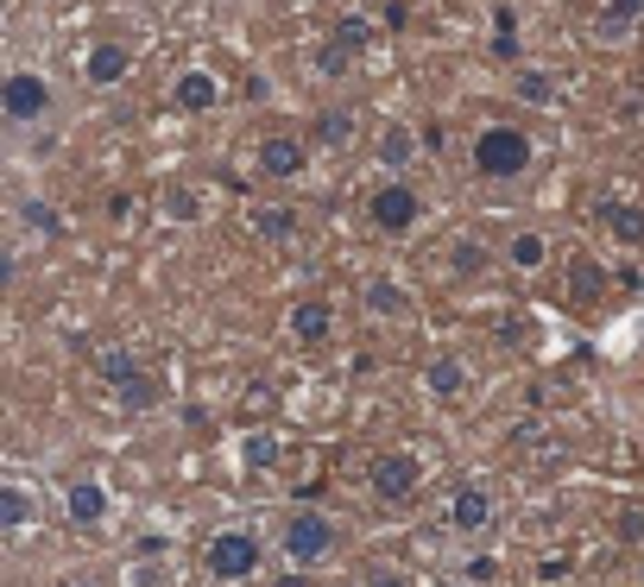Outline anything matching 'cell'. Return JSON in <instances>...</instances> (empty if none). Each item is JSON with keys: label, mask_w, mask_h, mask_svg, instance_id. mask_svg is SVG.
Masks as SVG:
<instances>
[{"label": "cell", "mask_w": 644, "mask_h": 587, "mask_svg": "<svg viewBox=\"0 0 644 587\" xmlns=\"http://www.w3.org/2000/svg\"><path fill=\"white\" fill-rule=\"evenodd\" d=\"M531 133L525 127H487V133L474 139V171L493 177V183H512V177L531 171Z\"/></svg>", "instance_id": "obj_1"}, {"label": "cell", "mask_w": 644, "mask_h": 587, "mask_svg": "<svg viewBox=\"0 0 644 587\" xmlns=\"http://www.w3.org/2000/svg\"><path fill=\"white\" fill-rule=\"evenodd\" d=\"M259 563H266V549H259L254 530H215L209 549H202V568L215 581H254Z\"/></svg>", "instance_id": "obj_2"}, {"label": "cell", "mask_w": 644, "mask_h": 587, "mask_svg": "<svg viewBox=\"0 0 644 587\" xmlns=\"http://www.w3.org/2000/svg\"><path fill=\"white\" fill-rule=\"evenodd\" d=\"M278 549H285V563H297V568L329 563V549H335V525L323 518V511H297L291 525H285V537H278Z\"/></svg>", "instance_id": "obj_3"}, {"label": "cell", "mask_w": 644, "mask_h": 587, "mask_svg": "<svg viewBox=\"0 0 644 587\" xmlns=\"http://www.w3.org/2000/svg\"><path fill=\"white\" fill-rule=\"evenodd\" d=\"M101 386L120 391V405H127V411H152V398H158V386L139 372V360H133L127 348H108V354H101Z\"/></svg>", "instance_id": "obj_4"}, {"label": "cell", "mask_w": 644, "mask_h": 587, "mask_svg": "<svg viewBox=\"0 0 644 587\" xmlns=\"http://www.w3.org/2000/svg\"><path fill=\"white\" fill-rule=\"evenodd\" d=\"M373 493L386 499V506H398V499H410L417 493V480H424V461L410 449H386V455H373V468H367Z\"/></svg>", "instance_id": "obj_5"}, {"label": "cell", "mask_w": 644, "mask_h": 587, "mask_svg": "<svg viewBox=\"0 0 644 587\" xmlns=\"http://www.w3.org/2000/svg\"><path fill=\"white\" fill-rule=\"evenodd\" d=\"M0 108H7V120H13V127H32V120L51 115V82L32 77V70H13V77H7V89H0Z\"/></svg>", "instance_id": "obj_6"}, {"label": "cell", "mask_w": 644, "mask_h": 587, "mask_svg": "<svg viewBox=\"0 0 644 587\" xmlns=\"http://www.w3.org/2000/svg\"><path fill=\"white\" fill-rule=\"evenodd\" d=\"M373 228L379 235H410L417 228V216H424V196L410 190V183H386V190H373Z\"/></svg>", "instance_id": "obj_7"}, {"label": "cell", "mask_w": 644, "mask_h": 587, "mask_svg": "<svg viewBox=\"0 0 644 587\" xmlns=\"http://www.w3.org/2000/svg\"><path fill=\"white\" fill-rule=\"evenodd\" d=\"M443 518H449V530H462V537H480V530H493V518H499V499L474 480V487H455Z\"/></svg>", "instance_id": "obj_8"}, {"label": "cell", "mask_w": 644, "mask_h": 587, "mask_svg": "<svg viewBox=\"0 0 644 587\" xmlns=\"http://www.w3.org/2000/svg\"><path fill=\"white\" fill-rule=\"evenodd\" d=\"M127 70H133V51L115 39L89 44V58H82V77L96 82V89H115V82H127Z\"/></svg>", "instance_id": "obj_9"}, {"label": "cell", "mask_w": 644, "mask_h": 587, "mask_svg": "<svg viewBox=\"0 0 644 587\" xmlns=\"http://www.w3.org/2000/svg\"><path fill=\"white\" fill-rule=\"evenodd\" d=\"M108 511H115V499H108V487H101V480H77V487L63 493V518H70V525H82V530H96Z\"/></svg>", "instance_id": "obj_10"}, {"label": "cell", "mask_w": 644, "mask_h": 587, "mask_svg": "<svg viewBox=\"0 0 644 587\" xmlns=\"http://www.w3.org/2000/svg\"><path fill=\"white\" fill-rule=\"evenodd\" d=\"M259 171L266 177H304V165H310V152H304V139L291 133H273V139H259Z\"/></svg>", "instance_id": "obj_11"}, {"label": "cell", "mask_w": 644, "mask_h": 587, "mask_svg": "<svg viewBox=\"0 0 644 587\" xmlns=\"http://www.w3.org/2000/svg\"><path fill=\"white\" fill-rule=\"evenodd\" d=\"M171 101L184 115H209L215 101H221V82H215L209 70H184V77L171 82Z\"/></svg>", "instance_id": "obj_12"}, {"label": "cell", "mask_w": 644, "mask_h": 587, "mask_svg": "<svg viewBox=\"0 0 644 587\" xmlns=\"http://www.w3.org/2000/svg\"><path fill=\"white\" fill-rule=\"evenodd\" d=\"M329 329H335V316H329V304H323V297H310V304H297L291 310V335L297 341H329Z\"/></svg>", "instance_id": "obj_13"}, {"label": "cell", "mask_w": 644, "mask_h": 587, "mask_svg": "<svg viewBox=\"0 0 644 587\" xmlns=\"http://www.w3.org/2000/svg\"><path fill=\"white\" fill-rule=\"evenodd\" d=\"M424 386L436 391V398H462V391H468V367H462L455 354H443V360H429L424 367Z\"/></svg>", "instance_id": "obj_14"}, {"label": "cell", "mask_w": 644, "mask_h": 587, "mask_svg": "<svg viewBox=\"0 0 644 587\" xmlns=\"http://www.w3.org/2000/svg\"><path fill=\"white\" fill-rule=\"evenodd\" d=\"M254 235L259 240H291L297 235V209H291V202H259V209H254Z\"/></svg>", "instance_id": "obj_15"}, {"label": "cell", "mask_w": 644, "mask_h": 587, "mask_svg": "<svg viewBox=\"0 0 644 587\" xmlns=\"http://www.w3.org/2000/svg\"><path fill=\"white\" fill-rule=\"evenodd\" d=\"M544 259H549L544 235H531V228H525V235L506 240V266H512V272H544Z\"/></svg>", "instance_id": "obj_16"}, {"label": "cell", "mask_w": 644, "mask_h": 587, "mask_svg": "<svg viewBox=\"0 0 644 587\" xmlns=\"http://www.w3.org/2000/svg\"><path fill=\"white\" fill-rule=\"evenodd\" d=\"M512 96L531 101V108H549V101H556V82H549L544 70H525V63H518V70H512Z\"/></svg>", "instance_id": "obj_17"}, {"label": "cell", "mask_w": 644, "mask_h": 587, "mask_svg": "<svg viewBox=\"0 0 644 587\" xmlns=\"http://www.w3.org/2000/svg\"><path fill=\"white\" fill-rule=\"evenodd\" d=\"M410 158H417V133L392 120L386 133H379V165H392V171H398V165H410Z\"/></svg>", "instance_id": "obj_18"}, {"label": "cell", "mask_w": 644, "mask_h": 587, "mask_svg": "<svg viewBox=\"0 0 644 587\" xmlns=\"http://www.w3.org/2000/svg\"><path fill=\"white\" fill-rule=\"evenodd\" d=\"M606 228H613V240L638 247L644 240V209H632V202H606Z\"/></svg>", "instance_id": "obj_19"}, {"label": "cell", "mask_w": 644, "mask_h": 587, "mask_svg": "<svg viewBox=\"0 0 644 587\" xmlns=\"http://www.w3.org/2000/svg\"><path fill=\"white\" fill-rule=\"evenodd\" d=\"M367 310H373V316H405V310H410L405 285H392V278H373V285H367Z\"/></svg>", "instance_id": "obj_20"}, {"label": "cell", "mask_w": 644, "mask_h": 587, "mask_svg": "<svg viewBox=\"0 0 644 587\" xmlns=\"http://www.w3.org/2000/svg\"><path fill=\"white\" fill-rule=\"evenodd\" d=\"M240 461H247L254 474L278 468V436H273V430H247V442H240Z\"/></svg>", "instance_id": "obj_21"}, {"label": "cell", "mask_w": 644, "mask_h": 587, "mask_svg": "<svg viewBox=\"0 0 644 587\" xmlns=\"http://www.w3.org/2000/svg\"><path fill=\"white\" fill-rule=\"evenodd\" d=\"M26 518H32V493H26L20 480H7V487H0V525H7V530H20Z\"/></svg>", "instance_id": "obj_22"}, {"label": "cell", "mask_w": 644, "mask_h": 587, "mask_svg": "<svg viewBox=\"0 0 644 587\" xmlns=\"http://www.w3.org/2000/svg\"><path fill=\"white\" fill-rule=\"evenodd\" d=\"M449 266H455L462 278H474L480 266H487V247H480V240H455V247H449Z\"/></svg>", "instance_id": "obj_23"}, {"label": "cell", "mask_w": 644, "mask_h": 587, "mask_svg": "<svg viewBox=\"0 0 644 587\" xmlns=\"http://www.w3.org/2000/svg\"><path fill=\"white\" fill-rule=\"evenodd\" d=\"M316 133L329 139V146H348V139H354V115H348V108H329V115L316 120Z\"/></svg>", "instance_id": "obj_24"}, {"label": "cell", "mask_w": 644, "mask_h": 587, "mask_svg": "<svg viewBox=\"0 0 644 587\" xmlns=\"http://www.w3.org/2000/svg\"><path fill=\"white\" fill-rule=\"evenodd\" d=\"M493 58H518V26H512V7H499V26H493Z\"/></svg>", "instance_id": "obj_25"}, {"label": "cell", "mask_w": 644, "mask_h": 587, "mask_svg": "<svg viewBox=\"0 0 644 587\" xmlns=\"http://www.w3.org/2000/svg\"><path fill=\"white\" fill-rule=\"evenodd\" d=\"M165 216H171V221H196V216H202L196 190H184V183H177V190H165Z\"/></svg>", "instance_id": "obj_26"}, {"label": "cell", "mask_w": 644, "mask_h": 587, "mask_svg": "<svg viewBox=\"0 0 644 587\" xmlns=\"http://www.w3.org/2000/svg\"><path fill=\"white\" fill-rule=\"evenodd\" d=\"M20 216L32 221L39 235H58V209H51V202H39V196H26V202H20Z\"/></svg>", "instance_id": "obj_27"}, {"label": "cell", "mask_w": 644, "mask_h": 587, "mask_svg": "<svg viewBox=\"0 0 644 587\" xmlns=\"http://www.w3.org/2000/svg\"><path fill=\"white\" fill-rule=\"evenodd\" d=\"M367 39H373L367 20H341V26H335V44H341V51H360Z\"/></svg>", "instance_id": "obj_28"}, {"label": "cell", "mask_w": 644, "mask_h": 587, "mask_svg": "<svg viewBox=\"0 0 644 587\" xmlns=\"http://www.w3.org/2000/svg\"><path fill=\"white\" fill-rule=\"evenodd\" d=\"M606 20H613V26H632V20H644V0H606Z\"/></svg>", "instance_id": "obj_29"}, {"label": "cell", "mask_w": 644, "mask_h": 587, "mask_svg": "<svg viewBox=\"0 0 644 587\" xmlns=\"http://www.w3.org/2000/svg\"><path fill=\"white\" fill-rule=\"evenodd\" d=\"M367 587H410V575L405 568H392V563H379V568H367Z\"/></svg>", "instance_id": "obj_30"}, {"label": "cell", "mask_w": 644, "mask_h": 587, "mask_svg": "<svg viewBox=\"0 0 644 587\" xmlns=\"http://www.w3.org/2000/svg\"><path fill=\"white\" fill-rule=\"evenodd\" d=\"M341 70H348V51H341V44H323V77H341Z\"/></svg>", "instance_id": "obj_31"}, {"label": "cell", "mask_w": 644, "mask_h": 587, "mask_svg": "<svg viewBox=\"0 0 644 587\" xmlns=\"http://www.w3.org/2000/svg\"><path fill=\"white\" fill-rule=\"evenodd\" d=\"M493 575H499V563H493V556H474V563H468V581H474V587L493 581Z\"/></svg>", "instance_id": "obj_32"}, {"label": "cell", "mask_w": 644, "mask_h": 587, "mask_svg": "<svg viewBox=\"0 0 644 587\" xmlns=\"http://www.w3.org/2000/svg\"><path fill=\"white\" fill-rule=\"evenodd\" d=\"M620 537H625V544H638V537H644V518H638V511H625V518H620Z\"/></svg>", "instance_id": "obj_33"}, {"label": "cell", "mask_w": 644, "mask_h": 587, "mask_svg": "<svg viewBox=\"0 0 644 587\" xmlns=\"http://www.w3.org/2000/svg\"><path fill=\"white\" fill-rule=\"evenodd\" d=\"M443 587H474V581H443Z\"/></svg>", "instance_id": "obj_34"}, {"label": "cell", "mask_w": 644, "mask_h": 587, "mask_svg": "<svg viewBox=\"0 0 644 587\" xmlns=\"http://www.w3.org/2000/svg\"><path fill=\"white\" fill-rule=\"evenodd\" d=\"M70 587H96V581H70Z\"/></svg>", "instance_id": "obj_35"}]
</instances>
